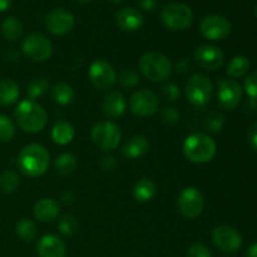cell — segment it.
I'll return each mask as SVG.
<instances>
[{"label": "cell", "instance_id": "cell-25", "mask_svg": "<svg viewBox=\"0 0 257 257\" xmlns=\"http://www.w3.org/2000/svg\"><path fill=\"white\" fill-rule=\"evenodd\" d=\"M19 97V87L10 79H0V105L14 104Z\"/></svg>", "mask_w": 257, "mask_h": 257}, {"label": "cell", "instance_id": "cell-47", "mask_svg": "<svg viewBox=\"0 0 257 257\" xmlns=\"http://www.w3.org/2000/svg\"><path fill=\"white\" fill-rule=\"evenodd\" d=\"M75 2H78V3H80V4H87V3H89V2H92V0H75Z\"/></svg>", "mask_w": 257, "mask_h": 257}, {"label": "cell", "instance_id": "cell-24", "mask_svg": "<svg viewBox=\"0 0 257 257\" xmlns=\"http://www.w3.org/2000/svg\"><path fill=\"white\" fill-rule=\"evenodd\" d=\"M78 166V160L73 153H62L58 156L54 161V170L55 173L62 177L72 175Z\"/></svg>", "mask_w": 257, "mask_h": 257}, {"label": "cell", "instance_id": "cell-4", "mask_svg": "<svg viewBox=\"0 0 257 257\" xmlns=\"http://www.w3.org/2000/svg\"><path fill=\"white\" fill-rule=\"evenodd\" d=\"M138 65L142 74L153 83L166 82L172 74L171 60L162 53H146L141 57Z\"/></svg>", "mask_w": 257, "mask_h": 257}, {"label": "cell", "instance_id": "cell-23", "mask_svg": "<svg viewBox=\"0 0 257 257\" xmlns=\"http://www.w3.org/2000/svg\"><path fill=\"white\" fill-rule=\"evenodd\" d=\"M157 192L156 183L150 178H141L135 183L133 187V196L140 202H148L152 200Z\"/></svg>", "mask_w": 257, "mask_h": 257}, {"label": "cell", "instance_id": "cell-42", "mask_svg": "<svg viewBox=\"0 0 257 257\" xmlns=\"http://www.w3.org/2000/svg\"><path fill=\"white\" fill-rule=\"evenodd\" d=\"M137 3L143 10H147V12H152L157 7L156 0H137Z\"/></svg>", "mask_w": 257, "mask_h": 257}, {"label": "cell", "instance_id": "cell-41", "mask_svg": "<svg viewBox=\"0 0 257 257\" xmlns=\"http://www.w3.org/2000/svg\"><path fill=\"white\" fill-rule=\"evenodd\" d=\"M247 138L250 146L257 152V122L252 123V124L248 127L247 131Z\"/></svg>", "mask_w": 257, "mask_h": 257}, {"label": "cell", "instance_id": "cell-16", "mask_svg": "<svg viewBox=\"0 0 257 257\" xmlns=\"http://www.w3.org/2000/svg\"><path fill=\"white\" fill-rule=\"evenodd\" d=\"M193 59L202 69L216 70L222 67L225 63V54L220 48L206 44L201 45L195 50Z\"/></svg>", "mask_w": 257, "mask_h": 257}, {"label": "cell", "instance_id": "cell-17", "mask_svg": "<svg viewBox=\"0 0 257 257\" xmlns=\"http://www.w3.org/2000/svg\"><path fill=\"white\" fill-rule=\"evenodd\" d=\"M37 253L39 257H65L67 246L55 235H45L38 241Z\"/></svg>", "mask_w": 257, "mask_h": 257}, {"label": "cell", "instance_id": "cell-48", "mask_svg": "<svg viewBox=\"0 0 257 257\" xmlns=\"http://www.w3.org/2000/svg\"><path fill=\"white\" fill-rule=\"evenodd\" d=\"M255 14H256V18H257V4H256V8H255Z\"/></svg>", "mask_w": 257, "mask_h": 257}, {"label": "cell", "instance_id": "cell-3", "mask_svg": "<svg viewBox=\"0 0 257 257\" xmlns=\"http://www.w3.org/2000/svg\"><path fill=\"white\" fill-rule=\"evenodd\" d=\"M217 146L216 142L205 133H193L183 142V153L188 161L193 163H207L215 157Z\"/></svg>", "mask_w": 257, "mask_h": 257}, {"label": "cell", "instance_id": "cell-10", "mask_svg": "<svg viewBox=\"0 0 257 257\" xmlns=\"http://www.w3.org/2000/svg\"><path fill=\"white\" fill-rule=\"evenodd\" d=\"M88 78L93 87L100 90H107L117 82V73L114 68L105 60H95L90 64Z\"/></svg>", "mask_w": 257, "mask_h": 257}, {"label": "cell", "instance_id": "cell-20", "mask_svg": "<svg viewBox=\"0 0 257 257\" xmlns=\"http://www.w3.org/2000/svg\"><path fill=\"white\" fill-rule=\"evenodd\" d=\"M59 215V205L53 198H42L34 205V216L40 222H52Z\"/></svg>", "mask_w": 257, "mask_h": 257}, {"label": "cell", "instance_id": "cell-31", "mask_svg": "<svg viewBox=\"0 0 257 257\" xmlns=\"http://www.w3.org/2000/svg\"><path fill=\"white\" fill-rule=\"evenodd\" d=\"M49 88V82L45 78L39 77V78H34L29 82L27 88V94L29 97V99L34 100L35 98H39L44 94L45 92Z\"/></svg>", "mask_w": 257, "mask_h": 257}, {"label": "cell", "instance_id": "cell-39", "mask_svg": "<svg viewBox=\"0 0 257 257\" xmlns=\"http://www.w3.org/2000/svg\"><path fill=\"white\" fill-rule=\"evenodd\" d=\"M178 118H180V114H178L177 110L175 108H165L161 113V119L162 122H165L166 124L173 125L178 122Z\"/></svg>", "mask_w": 257, "mask_h": 257}, {"label": "cell", "instance_id": "cell-21", "mask_svg": "<svg viewBox=\"0 0 257 257\" xmlns=\"http://www.w3.org/2000/svg\"><path fill=\"white\" fill-rule=\"evenodd\" d=\"M148 150H150V142H148L147 138L143 137V136H135L124 143L122 151L123 155L127 158L136 160V158L145 156L148 152Z\"/></svg>", "mask_w": 257, "mask_h": 257}, {"label": "cell", "instance_id": "cell-11", "mask_svg": "<svg viewBox=\"0 0 257 257\" xmlns=\"http://www.w3.org/2000/svg\"><path fill=\"white\" fill-rule=\"evenodd\" d=\"M160 100L157 94L150 89L136 92L130 98V109L137 117H150L158 110Z\"/></svg>", "mask_w": 257, "mask_h": 257}, {"label": "cell", "instance_id": "cell-12", "mask_svg": "<svg viewBox=\"0 0 257 257\" xmlns=\"http://www.w3.org/2000/svg\"><path fill=\"white\" fill-rule=\"evenodd\" d=\"M232 25L220 15H208L200 23V33L208 40H222L231 34Z\"/></svg>", "mask_w": 257, "mask_h": 257}, {"label": "cell", "instance_id": "cell-8", "mask_svg": "<svg viewBox=\"0 0 257 257\" xmlns=\"http://www.w3.org/2000/svg\"><path fill=\"white\" fill-rule=\"evenodd\" d=\"M23 53L33 62H45L53 53L52 42L42 33H32L24 39Z\"/></svg>", "mask_w": 257, "mask_h": 257}, {"label": "cell", "instance_id": "cell-43", "mask_svg": "<svg viewBox=\"0 0 257 257\" xmlns=\"http://www.w3.org/2000/svg\"><path fill=\"white\" fill-rule=\"evenodd\" d=\"M60 202L64 206H70L73 202H74V195L70 191H65V192L62 193L60 196Z\"/></svg>", "mask_w": 257, "mask_h": 257}, {"label": "cell", "instance_id": "cell-19", "mask_svg": "<svg viewBox=\"0 0 257 257\" xmlns=\"http://www.w3.org/2000/svg\"><path fill=\"white\" fill-rule=\"evenodd\" d=\"M127 108V100L124 95L119 92H110L104 97L102 103V109L105 117L110 119L119 118Z\"/></svg>", "mask_w": 257, "mask_h": 257}, {"label": "cell", "instance_id": "cell-15", "mask_svg": "<svg viewBox=\"0 0 257 257\" xmlns=\"http://www.w3.org/2000/svg\"><path fill=\"white\" fill-rule=\"evenodd\" d=\"M217 99L223 109H235L242 99V88L233 79H221L218 82Z\"/></svg>", "mask_w": 257, "mask_h": 257}, {"label": "cell", "instance_id": "cell-35", "mask_svg": "<svg viewBox=\"0 0 257 257\" xmlns=\"http://www.w3.org/2000/svg\"><path fill=\"white\" fill-rule=\"evenodd\" d=\"M119 83L124 88H133L140 83V75L132 68H125L119 74Z\"/></svg>", "mask_w": 257, "mask_h": 257}, {"label": "cell", "instance_id": "cell-9", "mask_svg": "<svg viewBox=\"0 0 257 257\" xmlns=\"http://www.w3.org/2000/svg\"><path fill=\"white\" fill-rule=\"evenodd\" d=\"M177 207L185 217H198L205 207V200H203L202 193L195 187L183 188L177 198Z\"/></svg>", "mask_w": 257, "mask_h": 257}, {"label": "cell", "instance_id": "cell-7", "mask_svg": "<svg viewBox=\"0 0 257 257\" xmlns=\"http://www.w3.org/2000/svg\"><path fill=\"white\" fill-rule=\"evenodd\" d=\"M93 143L103 151H113L118 147L122 140L119 127L112 122H99L94 124L90 132Z\"/></svg>", "mask_w": 257, "mask_h": 257}, {"label": "cell", "instance_id": "cell-22", "mask_svg": "<svg viewBox=\"0 0 257 257\" xmlns=\"http://www.w3.org/2000/svg\"><path fill=\"white\" fill-rule=\"evenodd\" d=\"M75 136L74 127L65 120H58L52 128L53 142L59 146H65L73 141Z\"/></svg>", "mask_w": 257, "mask_h": 257}, {"label": "cell", "instance_id": "cell-28", "mask_svg": "<svg viewBox=\"0 0 257 257\" xmlns=\"http://www.w3.org/2000/svg\"><path fill=\"white\" fill-rule=\"evenodd\" d=\"M74 90L67 83H58L52 90V97L58 104L68 105L74 99Z\"/></svg>", "mask_w": 257, "mask_h": 257}, {"label": "cell", "instance_id": "cell-46", "mask_svg": "<svg viewBox=\"0 0 257 257\" xmlns=\"http://www.w3.org/2000/svg\"><path fill=\"white\" fill-rule=\"evenodd\" d=\"M108 2H110V3H112V4H122V3L124 2V0H108Z\"/></svg>", "mask_w": 257, "mask_h": 257}, {"label": "cell", "instance_id": "cell-34", "mask_svg": "<svg viewBox=\"0 0 257 257\" xmlns=\"http://www.w3.org/2000/svg\"><path fill=\"white\" fill-rule=\"evenodd\" d=\"M225 125V117L218 112H211L205 120V128L212 133H218Z\"/></svg>", "mask_w": 257, "mask_h": 257}, {"label": "cell", "instance_id": "cell-30", "mask_svg": "<svg viewBox=\"0 0 257 257\" xmlns=\"http://www.w3.org/2000/svg\"><path fill=\"white\" fill-rule=\"evenodd\" d=\"M20 180L19 176L15 171L13 170H5L4 172L0 175V191L3 193H12L19 186Z\"/></svg>", "mask_w": 257, "mask_h": 257}, {"label": "cell", "instance_id": "cell-6", "mask_svg": "<svg viewBox=\"0 0 257 257\" xmlns=\"http://www.w3.org/2000/svg\"><path fill=\"white\" fill-rule=\"evenodd\" d=\"M161 20L170 30H185L192 24L193 13L187 5L173 3L163 8Z\"/></svg>", "mask_w": 257, "mask_h": 257}, {"label": "cell", "instance_id": "cell-36", "mask_svg": "<svg viewBox=\"0 0 257 257\" xmlns=\"http://www.w3.org/2000/svg\"><path fill=\"white\" fill-rule=\"evenodd\" d=\"M161 93H162V97L170 103H175L180 98V88L175 83H167L163 85Z\"/></svg>", "mask_w": 257, "mask_h": 257}, {"label": "cell", "instance_id": "cell-38", "mask_svg": "<svg viewBox=\"0 0 257 257\" xmlns=\"http://www.w3.org/2000/svg\"><path fill=\"white\" fill-rule=\"evenodd\" d=\"M187 257H212V255H211V251L208 250L207 246L196 242L188 248Z\"/></svg>", "mask_w": 257, "mask_h": 257}, {"label": "cell", "instance_id": "cell-13", "mask_svg": "<svg viewBox=\"0 0 257 257\" xmlns=\"http://www.w3.org/2000/svg\"><path fill=\"white\" fill-rule=\"evenodd\" d=\"M212 241L223 252H236L242 246V237L238 231L228 225L216 226L212 230Z\"/></svg>", "mask_w": 257, "mask_h": 257}, {"label": "cell", "instance_id": "cell-2", "mask_svg": "<svg viewBox=\"0 0 257 257\" xmlns=\"http://www.w3.org/2000/svg\"><path fill=\"white\" fill-rule=\"evenodd\" d=\"M49 158V153L44 146L30 143L20 151L18 166L25 176L39 177L48 170Z\"/></svg>", "mask_w": 257, "mask_h": 257}, {"label": "cell", "instance_id": "cell-44", "mask_svg": "<svg viewBox=\"0 0 257 257\" xmlns=\"http://www.w3.org/2000/svg\"><path fill=\"white\" fill-rule=\"evenodd\" d=\"M246 257H257V241L247 248V251H246Z\"/></svg>", "mask_w": 257, "mask_h": 257}, {"label": "cell", "instance_id": "cell-45", "mask_svg": "<svg viewBox=\"0 0 257 257\" xmlns=\"http://www.w3.org/2000/svg\"><path fill=\"white\" fill-rule=\"evenodd\" d=\"M12 5V0H0V13L8 10Z\"/></svg>", "mask_w": 257, "mask_h": 257}, {"label": "cell", "instance_id": "cell-40", "mask_svg": "<svg viewBox=\"0 0 257 257\" xmlns=\"http://www.w3.org/2000/svg\"><path fill=\"white\" fill-rule=\"evenodd\" d=\"M100 166L104 171H113L117 166V161H115V157L112 155H105L100 158Z\"/></svg>", "mask_w": 257, "mask_h": 257}, {"label": "cell", "instance_id": "cell-18", "mask_svg": "<svg viewBox=\"0 0 257 257\" xmlns=\"http://www.w3.org/2000/svg\"><path fill=\"white\" fill-rule=\"evenodd\" d=\"M145 23L143 15L135 8H123L115 14V24L123 32H137Z\"/></svg>", "mask_w": 257, "mask_h": 257}, {"label": "cell", "instance_id": "cell-37", "mask_svg": "<svg viewBox=\"0 0 257 257\" xmlns=\"http://www.w3.org/2000/svg\"><path fill=\"white\" fill-rule=\"evenodd\" d=\"M245 90L251 99L257 100V70L246 78Z\"/></svg>", "mask_w": 257, "mask_h": 257}, {"label": "cell", "instance_id": "cell-33", "mask_svg": "<svg viewBox=\"0 0 257 257\" xmlns=\"http://www.w3.org/2000/svg\"><path fill=\"white\" fill-rule=\"evenodd\" d=\"M15 135V125L7 115L0 114V142H9Z\"/></svg>", "mask_w": 257, "mask_h": 257}, {"label": "cell", "instance_id": "cell-27", "mask_svg": "<svg viewBox=\"0 0 257 257\" xmlns=\"http://www.w3.org/2000/svg\"><path fill=\"white\" fill-rule=\"evenodd\" d=\"M250 69V60L245 55H236L230 60L227 65V74L231 78H241L246 74Z\"/></svg>", "mask_w": 257, "mask_h": 257}, {"label": "cell", "instance_id": "cell-26", "mask_svg": "<svg viewBox=\"0 0 257 257\" xmlns=\"http://www.w3.org/2000/svg\"><path fill=\"white\" fill-rule=\"evenodd\" d=\"M2 34L9 42H17L23 35V24L14 17L5 18L2 23Z\"/></svg>", "mask_w": 257, "mask_h": 257}, {"label": "cell", "instance_id": "cell-14", "mask_svg": "<svg viewBox=\"0 0 257 257\" xmlns=\"http://www.w3.org/2000/svg\"><path fill=\"white\" fill-rule=\"evenodd\" d=\"M74 15L63 8L53 9L45 18V28L54 35L68 34L74 28Z\"/></svg>", "mask_w": 257, "mask_h": 257}, {"label": "cell", "instance_id": "cell-32", "mask_svg": "<svg viewBox=\"0 0 257 257\" xmlns=\"http://www.w3.org/2000/svg\"><path fill=\"white\" fill-rule=\"evenodd\" d=\"M78 221L75 216L67 213L60 218L59 223H58V228L59 232L63 233L64 236H74L78 232Z\"/></svg>", "mask_w": 257, "mask_h": 257}, {"label": "cell", "instance_id": "cell-5", "mask_svg": "<svg viewBox=\"0 0 257 257\" xmlns=\"http://www.w3.org/2000/svg\"><path fill=\"white\" fill-rule=\"evenodd\" d=\"M186 98L188 102L197 108H203L210 103L213 93V85L210 78L197 73L188 78L185 85Z\"/></svg>", "mask_w": 257, "mask_h": 257}, {"label": "cell", "instance_id": "cell-29", "mask_svg": "<svg viewBox=\"0 0 257 257\" xmlns=\"http://www.w3.org/2000/svg\"><path fill=\"white\" fill-rule=\"evenodd\" d=\"M15 230H17L18 236H19L23 241H25V242H32L35 238V236H37V226H35V223L33 222L32 220H29V218H22V220L17 223Z\"/></svg>", "mask_w": 257, "mask_h": 257}, {"label": "cell", "instance_id": "cell-1", "mask_svg": "<svg viewBox=\"0 0 257 257\" xmlns=\"http://www.w3.org/2000/svg\"><path fill=\"white\" fill-rule=\"evenodd\" d=\"M14 117L18 125L28 133L40 132L44 130L48 122V115L44 108L32 99L22 100L15 108Z\"/></svg>", "mask_w": 257, "mask_h": 257}]
</instances>
